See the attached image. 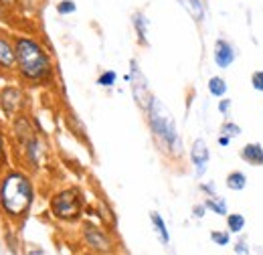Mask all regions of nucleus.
<instances>
[{
  "label": "nucleus",
  "mask_w": 263,
  "mask_h": 255,
  "mask_svg": "<svg viewBox=\"0 0 263 255\" xmlns=\"http://www.w3.org/2000/svg\"><path fill=\"white\" fill-rule=\"evenodd\" d=\"M16 49V75L23 85L33 89L53 87L57 81V69L47 45L33 34L18 32L12 37Z\"/></svg>",
  "instance_id": "obj_1"
},
{
  "label": "nucleus",
  "mask_w": 263,
  "mask_h": 255,
  "mask_svg": "<svg viewBox=\"0 0 263 255\" xmlns=\"http://www.w3.org/2000/svg\"><path fill=\"white\" fill-rule=\"evenodd\" d=\"M36 201L33 176L23 168H6L0 172V213L10 223H21L29 217Z\"/></svg>",
  "instance_id": "obj_2"
},
{
  "label": "nucleus",
  "mask_w": 263,
  "mask_h": 255,
  "mask_svg": "<svg viewBox=\"0 0 263 255\" xmlns=\"http://www.w3.org/2000/svg\"><path fill=\"white\" fill-rule=\"evenodd\" d=\"M144 118H146L148 130L152 134V140L156 142L158 150L168 160L178 162L184 156L182 136L178 132V126H176V120H174L172 112L162 103V99L152 96L148 107L144 110Z\"/></svg>",
  "instance_id": "obj_3"
},
{
  "label": "nucleus",
  "mask_w": 263,
  "mask_h": 255,
  "mask_svg": "<svg viewBox=\"0 0 263 255\" xmlns=\"http://www.w3.org/2000/svg\"><path fill=\"white\" fill-rule=\"evenodd\" d=\"M85 207H87L85 194L79 187L73 185L55 191L49 198V213L59 223H79L85 215Z\"/></svg>",
  "instance_id": "obj_4"
},
{
  "label": "nucleus",
  "mask_w": 263,
  "mask_h": 255,
  "mask_svg": "<svg viewBox=\"0 0 263 255\" xmlns=\"http://www.w3.org/2000/svg\"><path fill=\"white\" fill-rule=\"evenodd\" d=\"M79 233H81V241L85 243V247L96 255H111L116 251V241H114L109 229H105V225L83 221Z\"/></svg>",
  "instance_id": "obj_5"
},
{
  "label": "nucleus",
  "mask_w": 263,
  "mask_h": 255,
  "mask_svg": "<svg viewBox=\"0 0 263 255\" xmlns=\"http://www.w3.org/2000/svg\"><path fill=\"white\" fill-rule=\"evenodd\" d=\"M126 79L130 83V92L134 101H136V105L144 112L148 107V103H150V99H152L154 94L150 92V83H148V79H146V75H144L140 63H138V59H130V71H128Z\"/></svg>",
  "instance_id": "obj_6"
},
{
  "label": "nucleus",
  "mask_w": 263,
  "mask_h": 255,
  "mask_svg": "<svg viewBox=\"0 0 263 255\" xmlns=\"http://www.w3.org/2000/svg\"><path fill=\"white\" fill-rule=\"evenodd\" d=\"M27 105V94L21 85H6L0 92V110L6 114V118H14L25 112Z\"/></svg>",
  "instance_id": "obj_7"
},
{
  "label": "nucleus",
  "mask_w": 263,
  "mask_h": 255,
  "mask_svg": "<svg viewBox=\"0 0 263 255\" xmlns=\"http://www.w3.org/2000/svg\"><path fill=\"white\" fill-rule=\"evenodd\" d=\"M239 57V49L235 47V43L227 37H217L213 43V63L219 67L221 71H227L233 67V63Z\"/></svg>",
  "instance_id": "obj_8"
},
{
  "label": "nucleus",
  "mask_w": 263,
  "mask_h": 255,
  "mask_svg": "<svg viewBox=\"0 0 263 255\" xmlns=\"http://www.w3.org/2000/svg\"><path fill=\"white\" fill-rule=\"evenodd\" d=\"M189 160H191L195 176L198 180L204 178V174L209 170V164H211V148H209L204 138H195L193 140V144L189 148Z\"/></svg>",
  "instance_id": "obj_9"
},
{
  "label": "nucleus",
  "mask_w": 263,
  "mask_h": 255,
  "mask_svg": "<svg viewBox=\"0 0 263 255\" xmlns=\"http://www.w3.org/2000/svg\"><path fill=\"white\" fill-rule=\"evenodd\" d=\"M36 134L39 132L33 126V122H31V118H29L27 112H23V114H18V116L12 118V122H10V136H12V140L16 142L18 148H23L27 142H31Z\"/></svg>",
  "instance_id": "obj_10"
},
{
  "label": "nucleus",
  "mask_w": 263,
  "mask_h": 255,
  "mask_svg": "<svg viewBox=\"0 0 263 255\" xmlns=\"http://www.w3.org/2000/svg\"><path fill=\"white\" fill-rule=\"evenodd\" d=\"M21 152H23L25 166L34 172V170H39V168L43 166V162H45V156H47V144H45V140L36 134L31 142H27V144L21 148Z\"/></svg>",
  "instance_id": "obj_11"
},
{
  "label": "nucleus",
  "mask_w": 263,
  "mask_h": 255,
  "mask_svg": "<svg viewBox=\"0 0 263 255\" xmlns=\"http://www.w3.org/2000/svg\"><path fill=\"white\" fill-rule=\"evenodd\" d=\"M0 71L16 73V49L14 39L6 32H0Z\"/></svg>",
  "instance_id": "obj_12"
},
{
  "label": "nucleus",
  "mask_w": 263,
  "mask_h": 255,
  "mask_svg": "<svg viewBox=\"0 0 263 255\" xmlns=\"http://www.w3.org/2000/svg\"><path fill=\"white\" fill-rule=\"evenodd\" d=\"M130 25L134 29V34H136V43L140 47H150V19L142 8L132 12Z\"/></svg>",
  "instance_id": "obj_13"
},
{
  "label": "nucleus",
  "mask_w": 263,
  "mask_h": 255,
  "mask_svg": "<svg viewBox=\"0 0 263 255\" xmlns=\"http://www.w3.org/2000/svg\"><path fill=\"white\" fill-rule=\"evenodd\" d=\"M239 158L243 160L247 166L261 168L263 166V144L261 142H247L239 150Z\"/></svg>",
  "instance_id": "obj_14"
},
{
  "label": "nucleus",
  "mask_w": 263,
  "mask_h": 255,
  "mask_svg": "<svg viewBox=\"0 0 263 255\" xmlns=\"http://www.w3.org/2000/svg\"><path fill=\"white\" fill-rule=\"evenodd\" d=\"M178 4H180V8L193 19V23L200 27V25H204V21H206V2L204 0H176Z\"/></svg>",
  "instance_id": "obj_15"
},
{
  "label": "nucleus",
  "mask_w": 263,
  "mask_h": 255,
  "mask_svg": "<svg viewBox=\"0 0 263 255\" xmlns=\"http://www.w3.org/2000/svg\"><path fill=\"white\" fill-rule=\"evenodd\" d=\"M206 92H209V96L215 97V99H223L229 94V83H227V79L223 75H213L206 81Z\"/></svg>",
  "instance_id": "obj_16"
},
{
  "label": "nucleus",
  "mask_w": 263,
  "mask_h": 255,
  "mask_svg": "<svg viewBox=\"0 0 263 255\" xmlns=\"http://www.w3.org/2000/svg\"><path fill=\"white\" fill-rule=\"evenodd\" d=\"M247 183H249V178H247V174L243 172V170H231L229 174L225 176V187L229 189L231 192H243L247 189Z\"/></svg>",
  "instance_id": "obj_17"
},
{
  "label": "nucleus",
  "mask_w": 263,
  "mask_h": 255,
  "mask_svg": "<svg viewBox=\"0 0 263 255\" xmlns=\"http://www.w3.org/2000/svg\"><path fill=\"white\" fill-rule=\"evenodd\" d=\"M150 223H152L154 233L158 235V239L162 241V245H168L170 243V231H168V225H166L164 217L158 211H150Z\"/></svg>",
  "instance_id": "obj_18"
},
{
  "label": "nucleus",
  "mask_w": 263,
  "mask_h": 255,
  "mask_svg": "<svg viewBox=\"0 0 263 255\" xmlns=\"http://www.w3.org/2000/svg\"><path fill=\"white\" fill-rule=\"evenodd\" d=\"M202 203L206 205L209 213H213V215H217V217H227V215H229V205H227V201H225L223 196H219V194L204 196Z\"/></svg>",
  "instance_id": "obj_19"
},
{
  "label": "nucleus",
  "mask_w": 263,
  "mask_h": 255,
  "mask_svg": "<svg viewBox=\"0 0 263 255\" xmlns=\"http://www.w3.org/2000/svg\"><path fill=\"white\" fill-rule=\"evenodd\" d=\"M245 225H247V219L243 213H229L225 217V229L231 235H241L245 231Z\"/></svg>",
  "instance_id": "obj_20"
},
{
  "label": "nucleus",
  "mask_w": 263,
  "mask_h": 255,
  "mask_svg": "<svg viewBox=\"0 0 263 255\" xmlns=\"http://www.w3.org/2000/svg\"><path fill=\"white\" fill-rule=\"evenodd\" d=\"M96 83H98L101 89H111V87H116V83H118V71H114V69H103L98 75Z\"/></svg>",
  "instance_id": "obj_21"
},
{
  "label": "nucleus",
  "mask_w": 263,
  "mask_h": 255,
  "mask_svg": "<svg viewBox=\"0 0 263 255\" xmlns=\"http://www.w3.org/2000/svg\"><path fill=\"white\" fill-rule=\"evenodd\" d=\"M209 239L213 241V245H219V247H229L233 243V235L227 229H213L209 233Z\"/></svg>",
  "instance_id": "obj_22"
},
{
  "label": "nucleus",
  "mask_w": 263,
  "mask_h": 255,
  "mask_svg": "<svg viewBox=\"0 0 263 255\" xmlns=\"http://www.w3.org/2000/svg\"><path fill=\"white\" fill-rule=\"evenodd\" d=\"M219 134H225V136H229L231 140H235V138H239L241 134H243V128L239 126L237 122H233V120H223L221 122V126H219Z\"/></svg>",
  "instance_id": "obj_23"
},
{
  "label": "nucleus",
  "mask_w": 263,
  "mask_h": 255,
  "mask_svg": "<svg viewBox=\"0 0 263 255\" xmlns=\"http://www.w3.org/2000/svg\"><path fill=\"white\" fill-rule=\"evenodd\" d=\"M55 12L59 16H71V14L77 12V2L75 0H59L55 4Z\"/></svg>",
  "instance_id": "obj_24"
},
{
  "label": "nucleus",
  "mask_w": 263,
  "mask_h": 255,
  "mask_svg": "<svg viewBox=\"0 0 263 255\" xmlns=\"http://www.w3.org/2000/svg\"><path fill=\"white\" fill-rule=\"evenodd\" d=\"M6 168H8V148H6L4 134L0 130V172H4Z\"/></svg>",
  "instance_id": "obj_25"
},
{
  "label": "nucleus",
  "mask_w": 263,
  "mask_h": 255,
  "mask_svg": "<svg viewBox=\"0 0 263 255\" xmlns=\"http://www.w3.org/2000/svg\"><path fill=\"white\" fill-rule=\"evenodd\" d=\"M231 110H233V99H231V97H223V99L217 101V112H219L225 120L231 116Z\"/></svg>",
  "instance_id": "obj_26"
},
{
  "label": "nucleus",
  "mask_w": 263,
  "mask_h": 255,
  "mask_svg": "<svg viewBox=\"0 0 263 255\" xmlns=\"http://www.w3.org/2000/svg\"><path fill=\"white\" fill-rule=\"evenodd\" d=\"M251 87L257 94H263V69H255L251 73Z\"/></svg>",
  "instance_id": "obj_27"
},
{
  "label": "nucleus",
  "mask_w": 263,
  "mask_h": 255,
  "mask_svg": "<svg viewBox=\"0 0 263 255\" xmlns=\"http://www.w3.org/2000/svg\"><path fill=\"white\" fill-rule=\"evenodd\" d=\"M198 191L202 192L204 196H213V194H217V183L215 180H200L198 183Z\"/></svg>",
  "instance_id": "obj_28"
},
{
  "label": "nucleus",
  "mask_w": 263,
  "mask_h": 255,
  "mask_svg": "<svg viewBox=\"0 0 263 255\" xmlns=\"http://www.w3.org/2000/svg\"><path fill=\"white\" fill-rule=\"evenodd\" d=\"M233 251H235V255H249L251 253V249H249V245H247V239H245V237L237 239V241L233 243Z\"/></svg>",
  "instance_id": "obj_29"
},
{
  "label": "nucleus",
  "mask_w": 263,
  "mask_h": 255,
  "mask_svg": "<svg viewBox=\"0 0 263 255\" xmlns=\"http://www.w3.org/2000/svg\"><path fill=\"white\" fill-rule=\"evenodd\" d=\"M209 213V209H206V205L204 203H195L193 205V209H191V217L193 219H197V221H200V219H204V215Z\"/></svg>",
  "instance_id": "obj_30"
},
{
  "label": "nucleus",
  "mask_w": 263,
  "mask_h": 255,
  "mask_svg": "<svg viewBox=\"0 0 263 255\" xmlns=\"http://www.w3.org/2000/svg\"><path fill=\"white\" fill-rule=\"evenodd\" d=\"M231 142H233V140H231L229 136H225V134H219V136H217V146H219V148H229Z\"/></svg>",
  "instance_id": "obj_31"
},
{
  "label": "nucleus",
  "mask_w": 263,
  "mask_h": 255,
  "mask_svg": "<svg viewBox=\"0 0 263 255\" xmlns=\"http://www.w3.org/2000/svg\"><path fill=\"white\" fill-rule=\"evenodd\" d=\"M25 255H49V251L43 249V247H39V245H34V247H29Z\"/></svg>",
  "instance_id": "obj_32"
},
{
  "label": "nucleus",
  "mask_w": 263,
  "mask_h": 255,
  "mask_svg": "<svg viewBox=\"0 0 263 255\" xmlns=\"http://www.w3.org/2000/svg\"><path fill=\"white\" fill-rule=\"evenodd\" d=\"M0 6L6 8V10H10L14 6H21V0H0Z\"/></svg>",
  "instance_id": "obj_33"
},
{
  "label": "nucleus",
  "mask_w": 263,
  "mask_h": 255,
  "mask_svg": "<svg viewBox=\"0 0 263 255\" xmlns=\"http://www.w3.org/2000/svg\"><path fill=\"white\" fill-rule=\"evenodd\" d=\"M4 12H6V8H2V6H0V21H2V16H4Z\"/></svg>",
  "instance_id": "obj_34"
}]
</instances>
